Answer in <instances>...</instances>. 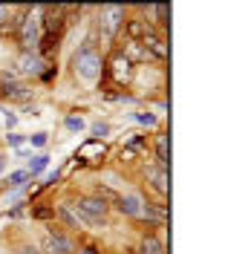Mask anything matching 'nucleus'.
Wrapping results in <instances>:
<instances>
[{"label":"nucleus","mask_w":251,"mask_h":254,"mask_svg":"<svg viewBox=\"0 0 251 254\" xmlns=\"http://www.w3.org/2000/svg\"><path fill=\"white\" fill-rule=\"evenodd\" d=\"M32 176L26 174V171H12V174L6 176V188H12V190H20L26 182H29Z\"/></svg>","instance_id":"obj_18"},{"label":"nucleus","mask_w":251,"mask_h":254,"mask_svg":"<svg viewBox=\"0 0 251 254\" xmlns=\"http://www.w3.org/2000/svg\"><path fill=\"white\" fill-rule=\"evenodd\" d=\"M150 29H156V26H150L141 15H130V17H125V23H122V35H125V41H136V44H141L144 35H147Z\"/></svg>","instance_id":"obj_10"},{"label":"nucleus","mask_w":251,"mask_h":254,"mask_svg":"<svg viewBox=\"0 0 251 254\" xmlns=\"http://www.w3.org/2000/svg\"><path fill=\"white\" fill-rule=\"evenodd\" d=\"M72 72H75V78L87 81V84L98 81L101 72H104V58H101V52H98L93 44H84V47L72 55Z\"/></svg>","instance_id":"obj_3"},{"label":"nucleus","mask_w":251,"mask_h":254,"mask_svg":"<svg viewBox=\"0 0 251 254\" xmlns=\"http://www.w3.org/2000/svg\"><path fill=\"white\" fill-rule=\"evenodd\" d=\"M125 6H116V3H107V6H101V12H98V32H101V38L113 44L119 35H122V23H125Z\"/></svg>","instance_id":"obj_5"},{"label":"nucleus","mask_w":251,"mask_h":254,"mask_svg":"<svg viewBox=\"0 0 251 254\" xmlns=\"http://www.w3.org/2000/svg\"><path fill=\"white\" fill-rule=\"evenodd\" d=\"M41 15H44V6H26V9H20V23H17V44H20V52H38V41H41Z\"/></svg>","instance_id":"obj_2"},{"label":"nucleus","mask_w":251,"mask_h":254,"mask_svg":"<svg viewBox=\"0 0 251 254\" xmlns=\"http://www.w3.org/2000/svg\"><path fill=\"white\" fill-rule=\"evenodd\" d=\"M63 127L69 133H81V130H87V122H84V116H66L63 119Z\"/></svg>","instance_id":"obj_21"},{"label":"nucleus","mask_w":251,"mask_h":254,"mask_svg":"<svg viewBox=\"0 0 251 254\" xmlns=\"http://www.w3.org/2000/svg\"><path fill=\"white\" fill-rule=\"evenodd\" d=\"M29 144H32V147H47V144H49V133H47V130H38V133H32V136H29Z\"/></svg>","instance_id":"obj_22"},{"label":"nucleus","mask_w":251,"mask_h":254,"mask_svg":"<svg viewBox=\"0 0 251 254\" xmlns=\"http://www.w3.org/2000/svg\"><path fill=\"white\" fill-rule=\"evenodd\" d=\"M15 254H44V252H41L35 243H23V246H17L15 249Z\"/></svg>","instance_id":"obj_24"},{"label":"nucleus","mask_w":251,"mask_h":254,"mask_svg":"<svg viewBox=\"0 0 251 254\" xmlns=\"http://www.w3.org/2000/svg\"><path fill=\"white\" fill-rule=\"evenodd\" d=\"M130 119H133L136 125H141V127H156V125H159V116H156V113H150V110L130 113Z\"/></svg>","instance_id":"obj_17"},{"label":"nucleus","mask_w":251,"mask_h":254,"mask_svg":"<svg viewBox=\"0 0 251 254\" xmlns=\"http://www.w3.org/2000/svg\"><path fill=\"white\" fill-rule=\"evenodd\" d=\"M141 47H144V52L150 55V61L153 64H165L168 61V41H165V32L159 29H150L147 35H144V41H141Z\"/></svg>","instance_id":"obj_8"},{"label":"nucleus","mask_w":251,"mask_h":254,"mask_svg":"<svg viewBox=\"0 0 251 254\" xmlns=\"http://www.w3.org/2000/svg\"><path fill=\"white\" fill-rule=\"evenodd\" d=\"M6 174V156H3V153H0V176Z\"/></svg>","instance_id":"obj_29"},{"label":"nucleus","mask_w":251,"mask_h":254,"mask_svg":"<svg viewBox=\"0 0 251 254\" xmlns=\"http://www.w3.org/2000/svg\"><path fill=\"white\" fill-rule=\"evenodd\" d=\"M81 254H98V246L95 243H84V252Z\"/></svg>","instance_id":"obj_25"},{"label":"nucleus","mask_w":251,"mask_h":254,"mask_svg":"<svg viewBox=\"0 0 251 254\" xmlns=\"http://www.w3.org/2000/svg\"><path fill=\"white\" fill-rule=\"evenodd\" d=\"M47 168H49V156H47V153H35V156L26 162V168H23V171H26L29 176H41Z\"/></svg>","instance_id":"obj_16"},{"label":"nucleus","mask_w":251,"mask_h":254,"mask_svg":"<svg viewBox=\"0 0 251 254\" xmlns=\"http://www.w3.org/2000/svg\"><path fill=\"white\" fill-rule=\"evenodd\" d=\"M136 252L139 254H168V246L156 237V231H147V234H141V243Z\"/></svg>","instance_id":"obj_13"},{"label":"nucleus","mask_w":251,"mask_h":254,"mask_svg":"<svg viewBox=\"0 0 251 254\" xmlns=\"http://www.w3.org/2000/svg\"><path fill=\"white\" fill-rule=\"evenodd\" d=\"M110 130L113 127L107 122H95V125H90V136H93V142H104L110 136Z\"/></svg>","instance_id":"obj_19"},{"label":"nucleus","mask_w":251,"mask_h":254,"mask_svg":"<svg viewBox=\"0 0 251 254\" xmlns=\"http://www.w3.org/2000/svg\"><path fill=\"white\" fill-rule=\"evenodd\" d=\"M17 125V116L15 113H6V130H9V127H15Z\"/></svg>","instance_id":"obj_26"},{"label":"nucleus","mask_w":251,"mask_h":254,"mask_svg":"<svg viewBox=\"0 0 251 254\" xmlns=\"http://www.w3.org/2000/svg\"><path fill=\"white\" fill-rule=\"evenodd\" d=\"M32 220L52 222V220H55V205H38V208H32Z\"/></svg>","instance_id":"obj_20"},{"label":"nucleus","mask_w":251,"mask_h":254,"mask_svg":"<svg viewBox=\"0 0 251 254\" xmlns=\"http://www.w3.org/2000/svg\"><path fill=\"white\" fill-rule=\"evenodd\" d=\"M44 254H75V240L61 231L58 222H47V237L38 246Z\"/></svg>","instance_id":"obj_7"},{"label":"nucleus","mask_w":251,"mask_h":254,"mask_svg":"<svg viewBox=\"0 0 251 254\" xmlns=\"http://www.w3.org/2000/svg\"><path fill=\"white\" fill-rule=\"evenodd\" d=\"M147 182L159 196H168V171L165 168H147Z\"/></svg>","instance_id":"obj_15"},{"label":"nucleus","mask_w":251,"mask_h":254,"mask_svg":"<svg viewBox=\"0 0 251 254\" xmlns=\"http://www.w3.org/2000/svg\"><path fill=\"white\" fill-rule=\"evenodd\" d=\"M168 130H159L156 136H153V153H156V168H165L168 171V159H171V153H168Z\"/></svg>","instance_id":"obj_12"},{"label":"nucleus","mask_w":251,"mask_h":254,"mask_svg":"<svg viewBox=\"0 0 251 254\" xmlns=\"http://www.w3.org/2000/svg\"><path fill=\"white\" fill-rule=\"evenodd\" d=\"M23 113H26V116H41V113H38V107H35V104H32V107H29V104H26V107H23Z\"/></svg>","instance_id":"obj_28"},{"label":"nucleus","mask_w":251,"mask_h":254,"mask_svg":"<svg viewBox=\"0 0 251 254\" xmlns=\"http://www.w3.org/2000/svg\"><path fill=\"white\" fill-rule=\"evenodd\" d=\"M104 72H107V78H110L116 87H130L133 78H136V64H130L125 55L116 49L110 58L104 61Z\"/></svg>","instance_id":"obj_6"},{"label":"nucleus","mask_w":251,"mask_h":254,"mask_svg":"<svg viewBox=\"0 0 251 254\" xmlns=\"http://www.w3.org/2000/svg\"><path fill=\"white\" fill-rule=\"evenodd\" d=\"M55 217L63 222L61 228H72V231H81L84 225H81L78 214L72 211V205H66V202H61V205H55Z\"/></svg>","instance_id":"obj_14"},{"label":"nucleus","mask_w":251,"mask_h":254,"mask_svg":"<svg viewBox=\"0 0 251 254\" xmlns=\"http://www.w3.org/2000/svg\"><path fill=\"white\" fill-rule=\"evenodd\" d=\"M0 98L12 104H29L35 98V87L26 78H20L17 69H0Z\"/></svg>","instance_id":"obj_4"},{"label":"nucleus","mask_w":251,"mask_h":254,"mask_svg":"<svg viewBox=\"0 0 251 254\" xmlns=\"http://www.w3.org/2000/svg\"><path fill=\"white\" fill-rule=\"evenodd\" d=\"M9 15H12V9H9V6H0V23H3Z\"/></svg>","instance_id":"obj_27"},{"label":"nucleus","mask_w":251,"mask_h":254,"mask_svg":"<svg viewBox=\"0 0 251 254\" xmlns=\"http://www.w3.org/2000/svg\"><path fill=\"white\" fill-rule=\"evenodd\" d=\"M17 72H20V78L23 75H32V78H41V72L47 69V61L38 55V52H20V58H17Z\"/></svg>","instance_id":"obj_11"},{"label":"nucleus","mask_w":251,"mask_h":254,"mask_svg":"<svg viewBox=\"0 0 251 254\" xmlns=\"http://www.w3.org/2000/svg\"><path fill=\"white\" fill-rule=\"evenodd\" d=\"M23 142H26V136H23V133H15V130H9V133H6V144H9V147H20Z\"/></svg>","instance_id":"obj_23"},{"label":"nucleus","mask_w":251,"mask_h":254,"mask_svg":"<svg viewBox=\"0 0 251 254\" xmlns=\"http://www.w3.org/2000/svg\"><path fill=\"white\" fill-rule=\"evenodd\" d=\"M72 211L78 214L81 225H93V228H107V217H110V202H104L101 196L95 193H78L75 202H72Z\"/></svg>","instance_id":"obj_1"},{"label":"nucleus","mask_w":251,"mask_h":254,"mask_svg":"<svg viewBox=\"0 0 251 254\" xmlns=\"http://www.w3.org/2000/svg\"><path fill=\"white\" fill-rule=\"evenodd\" d=\"M116 208L130 217V220H141V214H144V196L136 193V190H127V193H119L116 196Z\"/></svg>","instance_id":"obj_9"}]
</instances>
